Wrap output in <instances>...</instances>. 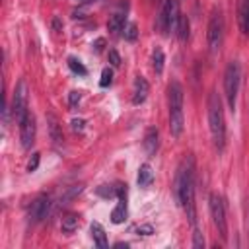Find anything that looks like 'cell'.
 Wrapping results in <instances>:
<instances>
[{"instance_id":"2e32d148","label":"cell","mask_w":249,"mask_h":249,"mask_svg":"<svg viewBox=\"0 0 249 249\" xmlns=\"http://www.w3.org/2000/svg\"><path fill=\"white\" fill-rule=\"evenodd\" d=\"M136 181H138V187H142V189H148V187L152 185V181H154V171H152L150 163H142V165H140Z\"/></svg>"},{"instance_id":"ba28073f","label":"cell","mask_w":249,"mask_h":249,"mask_svg":"<svg viewBox=\"0 0 249 249\" xmlns=\"http://www.w3.org/2000/svg\"><path fill=\"white\" fill-rule=\"evenodd\" d=\"M210 214H212V222L220 233L222 239L228 237V220H226V206L220 195L212 193L210 195Z\"/></svg>"},{"instance_id":"6da1fadb","label":"cell","mask_w":249,"mask_h":249,"mask_svg":"<svg viewBox=\"0 0 249 249\" xmlns=\"http://www.w3.org/2000/svg\"><path fill=\"white\" fill-rule=\"evenodd\" d=\"M175 198L183 206L189 222L193 228H196V210H195V158L187 154L175 173Z\"/></svg>"},{"instance_id":"7a4b0ae2","label":"cell","mask_w":249,"mask_h":249,"mask_svg":"<svg viewBox=\"0 0 249 249\" xmlns=\"http://www.w3.org/2000/svg\"><path fill=\"white\" fill-rule=\"evenodd\" d=\"M208 126H210V134H212L214 146L218 150H224V144H226V121H224L222 101H220V95L216 91H212L208 95Z\"/></svg>"},{"instance_id":"52a82bcc","label":"cell","mask_w":249,"mask_h":249,"mask_svg":"<svg viewBox=\"0 0 249 249\" xmlns=\"http://www.w3.org/2000/svg\"><path fill=\"white\" fill-rule=\"evenodd\" d=\"M27 99H29V89H27V82L19 80L16 89H14V97H12V113L14 119L18 121V124L25 119V115L29 113L27 109Z\"/></svg>"},{"instance_id":"277c9868","label":"cell","mask_w":249,"mask_h":249,"mask_svg":"<svg viewBox=\"0 0 249 249\" xmlns=\"http://www.w3.org/2000/svg\"><path fill=\"white\" fill-rule=\"evenodd\" d=\"M239 84H241V66H239L237 60H231V62H228L226 72H224V95H226L228 105H230L231 111H235Z\"/></svg>"},{"instance_id":"3957f363","label":"cell","mask_w":249,"mask_h":249,"mask_svg":"<svg viewBox=\"0 0 249 249\" xmlns=\"http://www.w3.org/2000/svg\"><path fill=\"white\" fill-rule=\"evenodd\" d=\"M185 128V115H183V88L179 82L169 84V132L171 136H181Z\"/></svg>"},{"instance_id":"9a60e30c","label":"cell","mask_w":249,"mask_h":249,"mask_svg":"<svg viewBox=\"0 0 249 249\" xmlns=\"http://www.w3.org/2000/svg\"><path fill=\"white\" fill-rule=\"evenodd\" d=\"M144 150L148 156H154L156 150H158V128L150 126L144 134Z\"/></svg>"},{"instance_id":"4dcf8cb0","label":"cell","mask_w":249,"mask_h":249,"mask_svg":"<svg viewBox=\"0 0 249 249\" xmlns=\"http://www.w3.org/2000/svg\"><path fill=\"white\" fill-rule=\"evenodd\" d=\"M136 231L142 233V235H152V233H154V228H152L150 224H144V226H138Z\"/></svg>"},{"instance_id":"484cf974","label":"cell","mask_w":249,"mask_h":249,"mask_svg":"<svg viewBox=\"0 0 249 249\" xmlns=\"http://www.w3.org/2000/svg\"><path fill=\"white\" fill-rule=\"evenodd\" d=\"M111 80H113V72H111V68H103V72H101V80H99V86H101V88H107V86L111 84Z\"/></svg>"},{"instance_id":"cb8c5ba5","label":"cell","mask_w":249,"mask_h":249,"mask_svg":"<svg viewBox=\"0 0 249 249\" xmlns=\"http://www.w3.org/2000/svg\"><path fill=\"white\" fill-rule=\"evenodd\" d=\"M136 37H138V27H136V23L124 25V39H126V41H136Z\"/></svg>"},{"instance_id":"e575fe53","label":"cell","mask_w":249,"mask_h":249,"mask_svg":"<svg viewBox=\"0 0 249 249\" xmlns=\"http://www.w3.org/2000/svg\"><path fill=\"white\" fill-rule=\"evenodd\" d=\"M247 218H249V200H247Z\"/></svg>"},{"instance_id":"f1b7e54d","label":"cell","mask_w":249,"mask_h":249,"mask_svg":"<svg viewBox=\"0 0 249 249\" xmlns=\"http://www.w3.org/2000/svg\"><path fill=\"white\" fill-rule=\"evenodd\" d=\"M109 62H111V66H121V56H119V53L115 51V49H111L109 51Z\"/></svg>"},{"instance_id":"83f0119b","label":"cell","mask_w":249,"mask_h":249,"mask_svg":"<svg viewBox=\"0 0 249 249\" xmlns=\"http://www.w3.org/2000/svg\"><path fill=\"white\" fill-rule=\"evenodd\" d=\"M39 158H41L39 152H35V154L31 156V160L27 161V171H35V169H37V165H39Z\"/></svg>"},{"instance_id":"8fae6325","label":"cell","mask_w":249,"mask_h":249,"mask_svg":"<svg viewBox=\"0 0 249 249\" xmlns=\"http://www.w3.org/2000/svg\"><path fill=\"white\" fill-rule=\"evenodd\" d=\"M49 208H51V198H49L47 195H39V196L31 202V208H29V218H31V222H41V220L47 216Z\"/></svg>"},{"instance_id":"f546056e","label":"cell","mask_w":249,"mask_h":249,"mask_svg":"<svg viewBox=\"0 0 249 249\" xmlns=\"http://www.w3.org/2000/svg\"><path fill=\"white\" fill-rule=\"evenodd\" d=\"M84 124H86L84 119H72V130L74 132H82L84 130Z\"/></svg>"},{"instance_id":"603a6c76","label":"cell","mask_w":249,"mask_h":249,"mask_svg":"<svg viewBox=\"0 0 249 249\" xmlns=\"http://www.w3.org/2000/svg\"><path fill=\"white\" fill-rule=\"evenodd\" d=\"M97 195L103 196V198H111V196L117 195V187H113V185H99L97 187Z\"/></svg>"},{"instance_id":"7402d4cb","label":"cell","mask_w":249,"mask_h":249,"mask_svg":"<svg viewBox=\"0 0 249 249\" xmlns=\"http://www.w3.org/2000/svg\"><path fill=\"white\" fill-rule=\"evenodd\" d=\"M152 60H154V70H156L158 74H161V70H163V60H165V58H163V51H161L160 47L154 49V58H152Z\"/></svg>"},{"instance_id":"d6a6232c","label":"cell","mask_w":249,"mask_h":249,"mask_svg":"<svg viewBox=\"0 0 249 249\" xmlns=\"http://www.w3.org/2000/svg\"><path fill=\"white\" fill-rule=\"evenodd\" d=\"M53 29H54V31H60V29H62V23H60V19H58V18H54V19H53Z\"/></svg>"},{"instance_id":"ac0fdd59","label":"cell","mask_w":249,"mask_h":249,"mask_svg":"<svg viewBox=\"0 0 249 249\" xmlns=\"http://www.w3.org/2000/svg\"><path fill=\"white\" fill-rule=\"evenodd\" d=\"M124 19H126V16H124L123 12H115V14L109 18V21H107V29H109L111 33L123 31V29H124Z\"/></svg>"},{"instance_id":"ffe728a7","label":"cell","mask_w":249,"mask_h":249,"mask_svg":"<svg viewBox=\"0 0 249 249\" xmlns=\"http://www.w3.org/2000/svg\"><path fill=\"white\" fill-rule=\"evenodd\" d=\"M49 128H51V136L54 142H62V132H60V126H58V121L54 115H49Z\"/></svg>"},{"instance_id":"5b68a950","label":"cell","mask_w":249,"mask_h":249,"mask_svg":"<svg viewBox=\"0 0 249 249\" xmlns=\"http://www.w3.org/2000/svg\"><path fill=\"white\" fill-rule=\"evenodd\" d=\"M179 0H165L161 10H160V16L156 19V27L161 35H169L171 29H175L177 25V19H179Z\"/></svg>"},{"instance_id":"d4e9b609","label":"cell","mask_w":249,"mask_h":249,"mask_svg":"<svg viewBox=\"0 0 249 249\" xmlns=\"http://www.w3.org/2000/svg\"><path fill=\"white\" fill-rule=\"evenodd\" d=\"M193 247H196V249H202L204 247V237H202V233H200L198 228H193Z\"/></svg>"},{"instance_id":"7c38bea8","label":"cell","mask_w":249,"mask_h":249,"mask_svg":"<svg viewBox=\"0 0 249 249\" xmlns=\"http://www.w3.org/2000/svg\"><path fill=\"white\" fill-rule=\"evenodd\" d=\"M237 21L243 35H249V0H237Z\"/></svg>"},{"instance_id":"9c48e42d","label":"cell","mask_w":249,"mask_h":249,"mask_svg":"<svg viewBox=\"0 0 249 249\" xmlns=\"http://www.w3.org/2000/svg\"><path fill=\"white\" fill-rule=\"evenodd\" d=\"M115 187H117L119 202H117V206H115L113 212H111V222H113V224H123V222L126 220V212H128V208H126V185L119 183V185H115Z\"/></svg>"},{"instance_id":"4316f807","label":"cell","mask_w":249,"mask_h":249,"mask_svg":"<svg viewBox=\"0 0 249 249\" xmlns=\"http://www.w3.org/2000/svg\"><path fill=\"white\" fill-rule=\"evenodd\" d=\"M80 99H82V91H76V89H72V91H70V95H68V103H70V107L74 109V107L80 103Z\"/></svg>"},{"instance_id":"1f68e13d","label":"cell","mask_w":249,"mask_h":249,"mask_svg":"<svg viewBox=\"0 0 249 249\" xmlns=\"http://www.w3.org/2000/svg\"><path fill=\"white\" fill-rule=\"evenodd\" d=\"M103 45H105V39H101V37H99V39L93 43V49H95V53H101V51H103Z\"/></svg>"},{"instance_id":"30bf717a","label":"cell","mask_w":249,"mask_h":249,"mask_svg":"<svg viewBox=\"0 0 249 249\" xmlns=\"http://www.w3.org/2000/svg\"><path fill=\"white\" fill-rule=\"evenodd\" d=\"M19 140L25 150L31 148V144L35 142V119L31 113H27L25 119L19 123Z\"/></svg>"},{"instance_id":"8992f818","label":"cell","mask_w":249,"mask_h":249,"mask_svg":"<svg viewBox=\"0 0 249 249\" xmlns=\"http://www.w3.org/2000/svg\"><path fill=\"white\" fill-rule=\"evenodd\" d=\"M206 37H208V49H210V53L216 54L222 49V43H224V18H222V12L220 10H216L210 16Z\"/></svg>"},{"instance_id":"d6986e66","label":"cell","mask_w":249,"mask_h":249,"mask_svg":"<svg viewBox=\"0 0 249 249\" xmlns=\"http://www.w3.org/2000/svg\"><path fill=\"white\" fill-rule=\"evenodd\" d=\"M175 31H177V37H179V41H187V39H189L191 23H189V18H187V16H179V19H177V25H175Z\"/></svg>"},{"instance_id":"836d02e7","label":"cell","mask_w":249,"mask_h":249,"mask_svg":"<svg viewBox=\"0 0 249 249\" xmlns=\"http://www.w3.org/2000/svg\"><path fill=\"white\" fill-rule=\"evenodd\" d=\"M115 247H117V249H123V247H124V249H126V247H128V245H126V243H117V245H115Z\"/></svg>"},{"instance_id":"5bb4252c","label":"cell","mask_w":249,"mask_h":249,"mask_svg":"<svg viewBox=\"0 0 249 249\" xmlns=\"http://www.w3.org/2000/svg\"><path fill=\"white\" fill-rule=\"evenodd\" d=\"M89 231H91V239L93 243L99 247V249H107V235H105V230L99 222H93L89 226Z\"/></svg>"},{"instance_id":"4fadbf2b","label":"cell","mask_w":249,"mask_h":249,"mask_svg":"<svg viewBox=\"0 0 249 249\" xmlns=\"http://www.w3.org/2000/svg\"><path fill=\"white\" fill-rule=\"evenodd\" d=\"M148 91H150L148 82H146L142 76H138V78L134 80V95H132V103H134V105L144 103V99L148 97Z\"/></svg>"},{"instance_id":"44dd1931","label":"cell","mask_w":249,"mask_h":249,"mask_svg":"<svg viewBox=\"0 0 249 249\" xmlns=\"http://www.w3.org/2000/svg\"><path fill=\"white\" fill-rule=\"evenodd\" d=\"M68 68H70L74 74H80V76H86V74H88V68H86L78 58H74V56L68 58Z\"/></svg>"},{"instance_id":"e0dca14e","label":"cell","mask_w":249,"mask_h":249,"mask_svg":"<svg viewBox=\"0 0 249 249\" xmlns=\"http://www.w3.org/2000/svg\"><path fill=\"white\" fill-rule=\"evenodd\" d=\"M78 224H80V216H78L76 212H68V214H64V216H62L60 228H62V231L72 233V231H76V230H78Z\"/></svg>"}]
</instances>
